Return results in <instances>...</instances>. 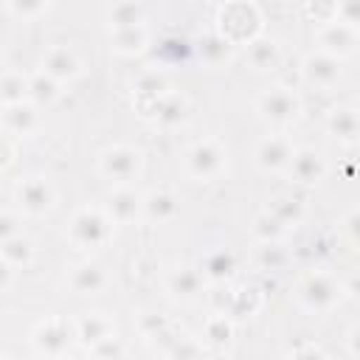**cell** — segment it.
Segmentation results:
<instances>
[{
    "label": "cell",
    "instance_id": "1",
    "mask_svg": "<svg viewBox=\"0 0 360 360\" xmlns=\"http://www.w3.org/2000/svg\"><path fill=\"white\" fill-rule=\"evenodd\" d=\"M110 236V222L98 211H79L70 222V239L82 248H98Z\"/></svg>",
    "mask_w": 360,
    "mask_h": 360
},
{
    "label": "cell",
    "instance_id": "2",
    "mask_svg": "<svg viewBox=\"0 0 360 360\" xmlns=\"http://www.w3.org/2000/svg\"><path fill=\"white\" fill-rule=\"evenodd\" d=\"M340 298V287L329 276H309L301 287V304L309 312H329Z\"/></svg>",
    "mask_w": 360,
    "mask_h": 360
},
{
    "label": "cell",
    "instance_id": "3",
    "mask_svg": "<svg viewBox=\"0 0 360 360\" xmlns=\"http://www.w3.org/2000/svg\"><path fill=\"white\" fill-rule=\"evenodd\" d=\"M138 152L129 146H112L101 155V172L104 177L115 180V183H127L135 172H138Z\"/></svg>",
    "mask_w": 360,
    "mask_h": 360
},
{
    "label": "cell",
    "instance_id": "4",
    "mask_svg": "<svg viewBox=\"0 0 360 360\" xmlns=\"http://www.w3.org/2000/svg\"><path fill=\"white\" fill-rule=\"evenodd\" d=\"M259 110H262V115H264L267 121L287 124V121H292V118L298 115L301 104H298V98H295L292 93L276 87V90H270V93H264V96L259 98Z\"/></svg>",
    "mask_w": 360,
    "mask_h": 360
},
{
    "label": "cell",
    "instance_id": "5",
    "mask_svg": "<svg viewBox=\"0 0 360 360\" xmlns=\"http://www.w3.org/2000/svg\"><path fill=\"white\" fill-rule=\"evenodd\" d=\"M222 149L214 143V141H205V143H197L191 152H188V169L194 177L200 180H208L214 174H219L222 169Z\"/></svg>",
    "mask_w": 360,
    "mask_h": 360
},
{
    "label": "cell",
    "instance_id": "6",
    "mask_svg": "<svg viewBox=\"0 0 360 360\" xmlns=\"http://www.w3.org/2000/svg\"><path fill=\"white\" fill-rule=\"evenodd\" d=\"M31 340H34V349H37L39 354H62V352L68 349V343H70V332H68L65 323L51 321V323H42V326L34 332Z\"/></svg>",
    "mask_w": 360,
    "mask_h": 360
},
{
    "label": "cell",
    "instance_id": "7",
    "mask_svg": "<svg viewBox=\"0 0 360 360\" xmlns=\"http://www.w3.org/2000/svg\"><path fill=\"white\" fill-rule=\"evenodd\" d=\"M304 73H307V79H309L312 84L329 87V84L338 82L340 65H338V59H335L332 53H318V56H309V59L304 62Z\"/></svg>",
    "mask_w": 360,
    "mask_h": 360
},
{
    "label": "cell",
    "instance_id": "8",
    "mask_svg": "<svg viewBox=\"0 0 360 360\" xmlns=\"http://www.w3.org/2000/svg\"><path fill=\"white\" fill-rule=\"evenodd\" d=\"M290 158H292V146H290L284 138H267V141H262L259 149H256V160H259V166L267 169V172L284 169V166L290 163Z\"/></svg>",
    "mask_w": 360,
    "mask_h": 360
},
{
    "label": "cell",
    "instance_id": "9",
    "mask_svg": "<svg viewBox=\"0 0 360 360\" xmlns=\"http://www.w3.org/2000/svg\"><path fill=\"white\" fill-rule=\"evenodd\" d=\"M51 200H53V191H51V186H48L45 180H39V177H31V180H25V183L20 186V205H22L25 211H31V214L48 211V208H51Z\"/></svg>",
    "mask_w": 360,
    "mask_h": 360
},
{
    "label": "cell",
    "instance_id": "10",
    "mask_svg": "<svg viewBox=\"0 0 360 360\" xmlns=\"http://www.w3.org/2000/svg\"><path fill=\"white\" fill-rule=\"evenodd\" d=\"M45 73L51 76V79H56V82H62V79H73L76 73H79V59H76V53L70 51V48H51L48 53H45Z\"/></svg>",
    "mask_w": 360,
    "mask_h": 360
},
{
    "label": "cell",
    "instance_id": "11",
    "mask_svg": "<svg viewBox=\"0 0 360 360\" xmlns=\"http://www.w3.org/2000/svg\"><path fill=\"white\" fill-rule=\"evenodd\" d=\"M290 172L298 183H315L323 177V160L318 152L312 149H301V152H292L290 158Z\"/></svg>",
    "mask_w": 360,
    "mask_h": 360
},
{
    "label": "cell",
    "instance_id": "12",
    "mask_svg": "<svg viewBox=\"0 0 360 360\" xmlns=\"http://www.w3.org/2000/svg\"><path fill=\"white\" fill-rule=\"evenodd\" d=\"M354 25H346V22H332L323 34H321V42L329 53H349L354 48Z\"/></svg>",
    "mask_w": 360,
    "mask_h": 360
},
{
    "label": "cell",
    "instance_id": "13",
    "mask_svg": "<svg viewBox=\"0 0 360 360\" xmlns=\"http://www.w3.org/2000/svg\"><path fill=\"white\" fill-rule=\"evenodd\" d=\"M104 284H107V278H104V270L98 264H79L73 270V276H70V287L76 292H82V295L98 292Z\"/></svg>",
    "mask_w": 360,
    "mask_h": 360
},
{
    "label": "cell",
    "instance_id": "14",
    "mask_svg": "<svg viewBox=\"0 0 360 360\" xmlns=\"http://www.w3.org/2000/svg\"><path fill=\"white\" fill-rule=\"evenodd\" d=\"M141 205H143V211H146V217H149L152 222H166V219H172L174 211H177L174 197L166 194V191H152Z\"/></svg>",
    "mask_w": 360,
    "mask_h": 360
},
{
    "label": "cell",
    "instance_id": "15",
    "mask_svg": "<svg viewBox=\"0 0 360 360\" xmlns=\"http://www.w3.org/2000/svg\"><path fill=\"white\" fill-rule=\"evenodd\" d=\"M110 335H112V323L107 318H98V315H87L76 326V338L84 346H93V343H98L101 338H110Z\"/></svg>",
    "mask_w": 360,
    "mask_h": 360
},
{
    "label": "cell",
    "instance_id": "16",
    "mask_svg": "<svg viewBox=\"0 0 360 360\" xmlns=\"http://www.w3.org/2000/svg\"><path fill=\"white\" fill-rule=\"evenodd\" d=\"M138 211H141V200H138L132 191L121 188V191H115V194L110 197V217H112L115 222H129V219L138 217Z\"/></svg>",
    "mask_w": 360,
    "mask_h": 360
},
{
    "label": "cell",
    "instance_id": "17",
    "mask_svg": "<svg viewBox=\"0 0 360 360\" xmlns=\"http://www.w3.org/2000/svg\"><path fill=\"white\" fill-rule=\"evenodd\" d=\"M169 290L177 295V298H194L200 290H202V276L191 267H183L177 270L172 278H169Z\"/></svg>",
    "mask_w": 360,
    "mask_h": 360
},
{
    "label": "cell",
    "instance_id": "18",
    "mask_svg": "<svg viewBox=\"0 0 360 360\" xmlns=\"http://www.w3.org/2000/svg\"><path fill=\"white\" fill-rule=\"evenodd\" d=\"M3 118H6V127L11 132H17V135H28L37 127V112L31 107H25L22 101L20 104H8V110H6Z\"/></svg>",
    "mask_w": 360,
    "mask_h": 360
},
{
    "label": "cell",
    "instance_id": "19",
    "mask_svg": "<svg viewBox=\"0 0 360 360\" xmlns=\"http://www.w3.org/2000/svg\"><path fill=\"white\" fill-rule=\"evenodd\" d=\"M141 17H143V11H141V6H138L135 0H121V3H115V6L110 8V22H112L115 28L141 25Z\"/></svg>",
    "mask_w": 360,
    "mask_h": 360
},
{
    "label": "cell",
    "instance_id": "20",
    "mask_svg": "<svg viewBox=\"0 0 360 360\" xmlns=\"http://www.w3.org/2000/svg\"><path fill=\"white\" fill-rule=\"evenodd\" d=\"M28 93L39 101V104H51L59 96V84L56 79H51L48 73H37L34 79H28Z\"/></svg>",
    "mask_w": 360,
    "mask_h": 360
},
{
    "label": "cell",
    "instance_id": "21",
    "mask_svg": "<svg viewBox=\"0 0 360 360\" xmlns=\"http://www.w3.org/2000/svg\"><path fill=\"white\" fill-rule=\"evenodd\" d=\"M112 42H115V48H118V51L132 53V51H141V48H143L146 34H143V28H141V25H132V28H115Z\"/></svg>",
    "mask_w": 360,
    "mask_h": 360
},
{
    "label": "cell",
    "instance_id": "22",
    "mask_svg": "<svg viewBox=\"0 0 360 360\" xmlns=\"http://www.w3.org/2000/svg\"><path fill=\"white\" fill-rule=\"evenodd\" d=\"M329 127H332V132L338 138L354 141V135H357V115L352 110H335L332 118H329Z\"/></svg>",
    "mask_w": 360,
    "mask_h": 360
},
{
    "label": "cell",
    "instance_id": "23",
    "mask_svg": "<svg viewBox=\"0 0 360 360\" xmlns=\"http://www.w3.org/2000/svg\"><path fill=\"white\" fill-rule=\"evenodd\" d=\"M31 253H34L31 242L22 239V236H17V233L3 242V259H6L8 264H25V262L31 259Z\"/></svg>",
    "mask_w": 360,
    "mask_h": 360
},
{
    "label": "cell",
    "instance_id": "24",
    "mask_svg": "<svg viewBox=\"0 0 360 360\" xmlns=\"http://www.w3.org/2000/svg\"><path fill=\"white\" fill-rule=\"evenodd\" d=\"M270 214L281 222V225H295L298 219H301V205H298V200H292V197H278V200H273V205H270Z\"/></svg>",
    "mask_w": 360,
    "mask_h": 360
},
{
    "label": "cell",
    "instance_id": "25",
    "mask_svg": "<svg viewBox=\"0 0 360 360\" xmlns=\"http://www.w3.org/2000/svg\"><path fill=\"white\" fill-rule=\"evenodd\" d=\"M25 93H28V79H22V76H6L0 82V101L3 104H20Z\"/></svg>",
    "mask_w": 360,
    "mask_h": 360
},
{
    "label": "cell",
    "instance_id": "26",
    "mask_svg": "<svg viewBox=\"0 0 360 360\" xmlns=\"http://www.w3.org/2000/svg\"><path fill=\"white\" fill-rule=\"evenodd\" d=\"M250 62L256 65V68H273L276 62H278V51H276V45L273 42H264V39H256L253 45H250Z\"/></svg>",
    "mask_w": 360,
    "mask_h": 360
},
{
    "label": "cell",
    "instance_id": "27",
    "mask_svg": "<svg viewBox=\"0 0 360 360\" xmlns=\"http://www.w3.org/2000/svg\"><path fill=\"white\" fill-rule=\"evenodd\" d=\"M231 53V42L225 37H205L202 39V56L211 62V65H219L225 62Z\"/></svg>",
    "mask_w": 360,
    "mask_h": 360
},
{
    "label": "cell",
    "instance_id": "28",
    "mask_svg": "<svg viewBox=\"0 0 360 360\" xmlns=\"http://www.w3.org/2000/svg\"><path fill=\"white\" fill-rule=\"evenodd\" d=\"M202 270H205L208 276H214V278H225V276H231V270H233V256L225 253V250L211 253V256L205 259Z\"/></svg>",
    "mask_w": 360,
    "mask_h": 360
},
{
    "label": "cell",
    "instance_id": "29",
    "mask_svg": "<svg viewBox=\"0 0 360 360\" xmlns=\"http://www.w3.org/2000/svg\"><path fill=\"white\" fill-rule=\"evenodd\" d=\"M205 338H208L211 343H217V346L228 343V340H231V323H228L225 318H211L208 326H205Z\"/></svg>",
    "mask_w": 360,
    "mask_h": 360
},
{
    "label": "cell",
    "instance_id": "30",
    "mask_svg": "<svg viewBox=\"0 0 360 360\" xmlns=\"http://www.w3.org/2000/svg\"><path fill=\"white\" fill-rule=\"evenodd\" d=\"M281 228H284V225H281L273 214H264V217L256 219V236L264 239V242H273V239L281 233Z\"/></svg>",
    "mask_w": 360,
    "mask_h": 360
},
{
    "label": "cell",
    "instance_id": "31",
    "mask_svg": "<svg viewBox=\"0 0 360 360\" xmlns=\"http://www.w3.org/2000/svg\"><path fill=\"white\" fill-rule=\"evenodd\" d=\"M158 118L163 124H174L183 118V101L180 98H169L166 104H158Z\"/></svg>",
    "mask_w": 360,
    "mask_h": 360
},
{
    "label": "cell",
    "instance_id": "32",
    "mask_svg": "<svg viewBox=\"0 0 360 360\" xmlns=\"http://www.w3.org/2000/svg\"><path fill=\"white\" fill-rule=\"evenodd\" d=\"M90 352L96 354V357H115V354H124V346L118 343V338H101L98 343H93L90 346Z\"/></svg>",
    "mask_w": 360,
    "mask_h": 360
},
{
    "label": "cell",
    "instance_id": "33",
    "mask_svg": "<svg viewBox=\"0 0 360 360\" xmlns=\"http://www.w3.org/2000/svg\"><path fill=\"white\" fill-rule=\"evenodd\" d=\"M45 3H48V0H8L11 11H14L17 17H37V14L45 8Z\"/></svg>",
    "mask_w": 360,
    "mask_h": 360
},
{
    "label": "cell",
    "instance_id": "34",
    "mask_svg": "<svg viewBox=\"0 0 360 360\" xmlns=\"http://www.w3.org/2000/svg\"><path fill=\"white\" fill-rule=\"evenodd\" d=\"M338 20L346 22V25H357V0H338Z\"/></svg>",
    "mask_w": 360,
    "mask_h": 360
},
{
    "label": "cell",
    "instance_id": "35",
    "mask_svg": "<svg viewBox=\"0 0 360 360\" xmlns=\"http://www.w3.org/2000/svg\"><path fill=\"white\" fill-rule=\"evenodd\" d=\"M17 233V219L11 214H0V242L11 239Z\"/></svg>",
    "mask_w": 360,
    "mask_h": 360
},
{
    "label": "cell",
    "instance_id": "36",
    "mask_svg": "<svg viewBox=\"0 0 360 360\" xmlns=\"http://www.w3.org/2000/svg\"><path fill=\"white\" fill-rule=\"evenodd\" d=\"M138 90H143V93H149V96H158V93L163 90V79H158V76H143V79L138 82Z\"/></svg>",
    "mask_w": 360,
    "mask_h": 360
},
{
    "label": "cell",
    "instance_id": "37",
    "mask_svg": "<svg viewBox=\"0 0 360 360\" xmlns=\"http://www.w3.org/2000/svg\"><path fill=\"white\" fill-rule=\"evenodd\" d=\"M141 326H143V332H146L149 338H158V332L166 326V321H163V318H143Z\"/></svg>",
    "mask_w": 360,
    "mask_h": 360
},
{
    "label": "cell",
    "instance_id": "38",
    "mask_svg": "<svg viewBox=\"0 0 360 360\" xmlns=\"http://www.w3.org/2000/svg\"><path fill=\"white\" fill-rule=\"evenodd\" d=\"M11 284V264L6 259H0V290H6Z\"/></svg>",
    "mask_w": 360,
    "mask_h": 360
},
{
    "label": "cell",
    "instance_id": "39",
    "mask_svg": "<svg viewBox=\"0 0 360 360\" xmlns=\"http://www.w3.org/2000/svg\"><path fill=\"white\" fill-rule=\"evenodd\" d=\"M6 155H8V152H6V146H0V163H6V160H8Z\"/></svg>",
    "mask_w": 360,
    "mask_h": 360
}]
</instances>
